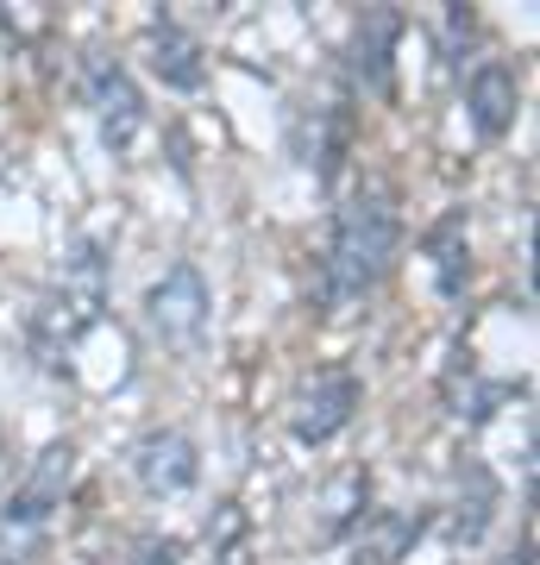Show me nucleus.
<instances>
[{"label": "nucleus", "mask_w": 540, "mask_h": 565, "mask_svg": "<svg viewBox=\"0 0 540 565\" xmlns=\"http://www.w3.org/2000/svg\"><path fill=\"white\" fill-rule=\"evenodd\" d=\"M396 245H402L396 195L383 182H364L359 195L333 214V245H327V264H320V308L340 315V308L364 302L390 277Z\"/></svg>", "instance_id": "1"}, {"label": "nucleus", "mask_w": 540, "mask_h": 565, "mask_svg": "<svg viewBox=\"0 0 540 565\" xmlns=\"http://www.w3.org/2000/svg\"><path fill=\"white\" fill-rule=\"evenodd\" d=\"M76 478V440L39 446V459L25 465V478L13 484V497L0 503V565H25L44 541V522L63 509Z\"/></svg>", "instance_id": "2"}, {"label": "nucleus", "mask_w": 540, "mask_h": 565, "mask_svg": "<svg viewBox=\"0 0 540 565\" xmlns=\"http://www.w3.org/2000/svg\"><path fill=\"white\" fill-rule=\"evenodd\" d=\"M145 327L158 333V345L170 352H195L201 333H208V277L182 258L170 264L151 289H145Z\"/></svg>", "instance_id": "3"}, {"label": "nucleus", "mask_w": 540, "mask_h": 565, "mask_svg": "<svg viewBox=\"0 0 540 565\" xmlns=\"http://www.w3.org/2000/svg\"><path fill=\"white\" fill-rule=\"evenodd\" d=\"M359 403H364L359 371L327 364V371H315V377L296 384V396H289V434H296L301 446H327L333 434H346V422L359 415Z\"/></svg>", "instance_id": "4"}, {"label": "nucleus", "mask_w": 540, "mask_h": 565, "mask_svg": "<svg viewBox=\"0 0 540 565\" xmlns=\"http://www.w3.org/2000/svg\"><path fill=\"white\" fill-rule=\"evenodd\" d=\"M82 88H88V107H95V120H100V145H107L114 158H126V151L139 145V126H145L139 82L126 76L120 57L95 51V57L82 63Z\"/></svg>", "instance_id": "5"}, {"label": "nucleus", "mask_w": 540, "mask_h": 565, "mask_svg": "<svg viewBox=\"0 0 540 565\" xmlns=\"http://www.w3.org/2000/svg\"><path fill=\"white\" fill-rule=\"evenodd\" d=\"M409 32L402 7H364L359 25H352V51H346V70H352V88L390 102L396 95V44Z\"/></svg>", "instance_id": "6"}, {"label": "nucleus", "mask_w": 540, "mask_h": 565, "mask_svg": "<svg viewBox=\"0 0 540 565\" xmlns=\"http://www.w3.org/2000/svg\"><path fill=\"white\" fill-rule=\"evenodd\" d=\"M133 478H139L145 497H182V490H195V478H201L195 440L182 427H151L133 446Z\"/></svg>", "instance_id": "7"}, {"label": "nucleus", "mask_w": 540, "mask_h": 565, "mask_svg": "<svg viewBox=\"0 0 540 565\" xmlns=\"http://www.w3.org/2000/svg\"><path fill=\"white\" fill-rule=\"evenodd\" d=\"M516 396H528V390L509 384V377H497V384H490V377H478L472 345H459V352H453V364L441 371V403H446V415H459L465 427H484L502 403H516Z\"/></svg>", "instance_id": "8"}, {"label": "nucleus", "mask_w": 540, "mask_h": 565, "mask_svg": "<svg viewBox=\"0 0 540 565\" xmlns=\"http://www.w3.org/2000/svg\"><path fill=\"white\" fill-rule=\"evenodd\" d=\"M465 114H472V132L484 145H497L516 132V114H521V76L509 63H478L472 82H465Z\"/></svg>", "instance_id": "9"}, {"label": "nucleus", "mask_w": 540, "mask_h": 565, "mask_svg": "<svg viewBox=\"0 0 540 565\" xmlns=\"http://www.w3.org/2000/svg\"><path fill=\"white\" fill-rule=\"evenodd\" d=\"M296 158L315 170V182H340V170H346V158H352V107L346 102H327V107H315V120H301V132H296Z\"/></svg>", "instance_id": "10"}, {"label": "nucleus", "mask_w": 540, "mask_h": 565, "mask_svg": "<svg viewBox=\"0 0 540 565\" xmlns=\"http://www.w3.org/2000/svg\"><path fill=\"white\" fill-rule=\"evenodd\" d=\"M421 258L434 264V289L446 302H459L465 282H472V221H465V207H446L441 221L421 233Z\"/></svg>", "instance_id": "11"}, {"label": "nucleus", "mask_w": 540, "mask_h": 565, "mask_svg": "<svg viewBox=\"0 0 540 565\" xmlns=\"http://www.w3.org/2000/svg\"><path fill=\"white\" fill-rule=\"evenodd\" d=\"M51 289L70 302V315H76L82 327H95L100 308H107V245L76 239L70 245V258H63V270L51 277Z\"/></svg>", "instance_id": "12"}, {"label": "nucleus", "mask_w": 540, "mask_h": 565, "mask_svg": "<svg viewBox=\"0 0 540 565\" xmlns=\"http://www.w3.org/2000/svg\"><path fill=\"white\" fill-rule=\"evenodd\" d=\"M145 57H151V76L163 82V88H177V95H195L201 82H208V57H201V44L182 32L177 20H151V32H145Z\"/></svg>", "instance_id": "13"}, {"label": "nucleus", "mask_w": 540, "mask_h": 565, "mask_svg": "<svg viewBox=\"0 0 540 565\" xmlns=\"http://www.w3.org/2000/svg\"><path fill=\"white\" fill-rule=\"evenodd\" d=\"M364 522H371V471H364V465H352V471H340V478L327 484V497H320L315 541L320 546H340L346 534H359Z\"/></svg>", "instance_id": "14"}, {"label": "nucleus", "mask_w": 540, "mask_h": 565, "mask_svg": "<svg viewBox=\"0 0 540 565\" xmlns=\"http://www.w3.org/2000/svg\"><path fill=\"white\" fill-rule=\"evenodd\" d=\"M490 515H497V478H490V465H484V459H472V452H465L459 497H453V522H446L453 546H478L484 527H490Z\"/></svg>", "instance_id": "15"}, {"label": "nucleus", "mask_w": 540, "mask_h": 565, "mask_svg": "<svg viewBox=\"0 0 540 565\" xmlns=\"http://www.w3.org/2000/svg\"><path fill=\"white\" fill-rule=\"evenodd\" d=\"M421 534H427V515H421V509H383V515L364 522V559L371 565H402Z\"/></svg>", "instance_id": "16"}, {"label": "nucleus", "mask_w": 540, "mask_h": 565, "mask_svg": "<svg viewBox=\"0 0 540 565\" xmlns=\"http://www.w3.org/2000/svg\"><path fill=\"white\" fill-rule=\"evenodd\" d=\"M208 546H214V565H252V515H245V503L226 497L208 515Z\"/></svg>", "instance_id": "17"}, {"label": "nucleus", "mask_w": 540, "mask_h": 565, "mask_svg": "<svg viewBox=\"0 0 540 565\" xmlns=\"http://www.w3.org/2000/svg\"><path fill=\"white\" fill-rule=\"evenodd\" d=\"M133 565H182V541L177 534H151V541H139Z\"/></svg>", "instance_id": "18"}, {"label": "nucleus", "mask_w": 540, "mask_h": 565, "mask_svg": "<svg viewBox=\"0 0 540 565\" xmlns=\"http://www.w3.org/2000/svg\"><path fill=\"white\" fill-rule=\"evenodd\" d=\"M502 565H534V527H521V541L509 546V559Z\"/></svg>", "instance_id": "19"}]
</instances>
